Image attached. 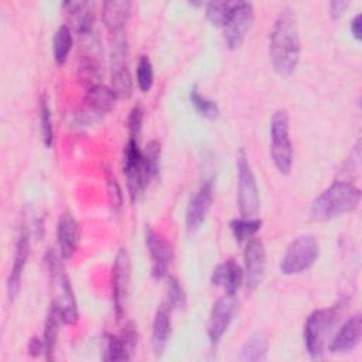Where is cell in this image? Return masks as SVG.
I'll list each match as a JSON object with an SVG mask.
<instances>
[{"instance_id": "603a6c76", "label": "cell", "mask_w": 362, "mask_h": 362, "mask_svg": "<svg viewBox=\"0 0 362 362\" xmlns=\"http://www.w3.org/2000/svg\"><path fill=\"white\" fill-rule=\"evenodd\" d=\"M269 339L263 332L252 334L239 349L238 359L243 362H259L267 358Z\"/></svg>"}, {"instance_id": "83f0119b", "label": "cell", "mask_w": 362, "mask_h": 362, "mask_svg": "<svg viewBox=\"0 0 362 362\" xmlns=\"http://www.w3.org/2000/svg\"><path fill=\"white\" fill-rule=\"evenodd\" d=\"M72 48V34L71 28L66 24L58 27L52 38V54L57 64H64Z\"/></svg>"}, {"instance_id": "ac0fdd59", "label": "cell", "mask_w": 362, "mask_h": 362, "mask_svg": "<svg viewBox=\"0 0 362 362\" xmlns=\"http://www.w3.org/2000/svg\"><path fill=\"white\" fill-rule=\"evenodd\" d=\"M362 338V317L355 314L348 318L331 339L328 349L332 354H345L354 351Z\"/></svg>"}, {"instance_id": "d6a6232c", "label": "cell", "mask_w": 362, "mask_h": 362, "mask_svg": "<svg viewBox=\"0 0 362 362\" xmlns=\"http://www.w3.org/2000/svg\"><path fill=\"white\" fill-rule=\"evenodd\" d=\"M144 167L151 178H154L160 171V157H161V146L158 140H150L144 150H141Z\"/></svg>"}, {"instance_id": "d6986e66", "label": "cell", "mask_w": 362, "mask_h": 362, "mask_svg": "<svg viewBox=\"0 0 362 362\" xmlns=\"http://www.w3.org/2000/svg\"><path fill=\"white\" fill-rule=\"evenodd\" d=\"M132 3L127 0H110L102 4V21L110 35L123 34L129 20Z\"/></svg>"}, {"instance_id": "d590c367", "label": "cell", "mask_w": 362, "mask_h": 362, "mask_svg": "<svg viewBox=\"0 0 362 362\" xmlns=\"http://www.w3.org/2000/svg\"><path fill=\"white\" fill-rule=\"evenodd\" d=\"M164 303L168 305L171 311L181 307V304L184 303V293L180 286V281L175 277H170L167 280V296Z\"/></svg>"}, {"instance_id": "6da1fadb", "label": "cell", "mask_w": 362, "mask_h": 362, "mask_svg": "<svg viewBox=\"0 0 362 362\" xmlns=\"http://www.w3.org/2000/svg\"><path fill=\"white\" fill-rule=\"evenodd\" d=\"M269 55L273 69L281 76H290L297 69L301 42L296 13L286 7L277 16L269 37Z\"/></svg>"}, {"instance_id": "7a4b0ae2", "label": "cell", "mask_w": 362, "mask_h": 362, "mask_svg": "<svg viewBox=\"0 0 362 362\" xmlns=\"http://www.w3.org/2000/svg\"><path fill=\"white\" fill-rule=\"evenodd\" d=\"M361 191L352 182L334 181L311 204L310 215L315 221H331L356 209Z\"/></svg>"}, {"instance_id": "4fadbf2b", "label": "cell", "mask_w": 362, "mask_h": 362, "mask_svg": "<svg viewBox=\"0 0 362 362\" xmlns=\"http://www.w3.org/2000/svg\"><path fill=\"white\" fill-rule=\"evenodd\" d=\"M214 201V182L206 180L189 199L185 211V228L188 233L197 232L211 209Z\"/></svg>"}, {"instance_id": "cb8c5ba5", "label": "cell", "mask_w": 362, "mask_h": 362, "mask_svg": "<svg viewBox=\"0 0 362 362\" xmlns=\"http://www.w3.org/2000/svg\"><path fill=\"white\" fill-rule=\"evenodd\" d=\"M62 322H64V320H62L61 310L55 303H52L47 313L45 324H44V337H42L44 344H45V354L49 361L54 358L52 354H54V348L57 345L59 327Z\"/></svg>"}, {"instance_id": "74e56055", "label": "cell", "mask_w": 362, "mask_h": 362, "mask_svg": "<svg viewBox=\"0 0 362 362\" xmlns=\"http://www.w3.org/2000/svg\"><path fill=\"white\" fill-rule=\"evenodd\" d=\"M28 354L34 358L40 356L41 354H45V344H44V339L38 338V337H33L30 338V342H28Z\"/></svg>"}, {"instance_id": "484cf974", "label": "cell", "mask_w": 362, "mask_h": 362, "mask_svg": "<svg viewBox=\"0 0 362 362\" xmlns=\"http://www.w3.org/2000/svg\"><path fill=\"white\" fill-rule=\"evenodd\" d=\"M112 90L116 98L127 99L133 93V79L126 64L112 65Z\"/></svg>"}, {"instance_id": "5bb4252c", "label": "cell", "mask_w": 362, "mask_h": 362, "mask_svg": "<svg viewBox=\"0 0 362 362\" xmlns=\"http://www.w3.org/2000/svg\"><path fill=\"white\" fill-rule=\"evenodd\" d=\"M30 255V232L25 223L20 226L17 242H16V252H14V262L10 269V274L7 279V296L8 300H14L21 287V277L23 272L27 264V259Z\"/></svg>"}, {"instance_id": "9a60e30c", "label": "cell", "mask_w": 362, "mask_h": 362, "mask_svg": "<svg viewBox=\"0 0 362 362\" xmlns=\"http://www.w3.org/2000/svg\"><path fill=\"white\" fill-rule=\"evenodd\" d=\"M245 280L249 290H255L263 280L266 269V250L260 239L252 238L247 240L245 253Z\"/></svg>"}, {"instance_id": "ba28073f", "label": "cell", "mask_w": 362, "mask_h": 362, "mask_svg": "<svg viewBox=\"0 0 362 362\" xmlns=\"http://www.w3.org/2000/svg\"><path fill=\"white\" fill-rule=\"evenodd\" d=\"M238 168V205L242 216L253 218L257 215L260 208V197L259 188L256 182V177L247 160V156L243 148L239 150L236 158Z\"/></svg>"}, {"instance_id": "1f68e13d", "label": "cell", "mask_w": 362, "mask_h": 362, "mask_svg": "<svg viewBox=\"0 0 362 362\" xmlns=\"http://www.w3.org/2000/svg\"><path fill=\"white\" fill-rule=\"evenodd\" d=\"M130 358H132V354L126 348V345L122 341L120 335H110V334H107L106 339H105L103 359L105 361L120 362V361H129Z\"/></svg>"}, {"instance_id": "5b68a950", "label": "cell", "mask_w": 362, "mask_h": 362, "mask_svg": "<svg viewBox=\"0 0 362 362\" xmlns=\"http://www.w3.org/2000/svg\"><path fill=\"white\" fill-rule=\"evenodd\" d=\"M116 95L112 88L103 83L86 89L81 106L74 113V124L78 127H89L105 117L113 107Z\"/></svg>"}, {"instance_id": "ffe728a7", "label": "cell", "mask_w": 362, "mask_h": 362, "mask_svg": "<svg viewBox=\"0 0 362 362\" xmlns=\"http://www.w3.org/2000/svg\"><path fill=\"white\" fill-rule=\"evenodd\" d=\"M243 279V270L233 259L218 264L211 274V283L216 287H222L228 294H236Z\"/></svg>"}, {"instance_id": "f1b7e54d", "label": "cell", "mask_w": 362, "mask_h": 362, "mask_svg": "<svg viewBox=\"0 0 362 362\" xmlns=\"http://www.w3.org/2000/svg\"><path fill=\"white\" fill-rule=\"evenodd\" d=\"M189 100H191V105L194 106L195 112L198 115H201L202 117H205L208 120H215L219 117V107H218L216 102L204 96L198 90L197 85L192 86L191 92H189Z\"/></svg>"}, {"instance_id": "e575fe53", "label": "cell", "mask_w": 362, "mask_h": 362, "mask_svg": "<svg viewBox=\"0 0 362 362\" xmlns=\"http://www.w3.org/2000/svg\"><path fill=\"white\" fill-rule=\"evenodd\" d=\"M106 189H107L110 206L115 211H119L123 205V192H122V188H120L115 174L109 168L106 170Z\"/></svg>"}, {"instance_id": "8992f818", "label": "cell", "mask_w": 362, "mask_h": 362, "mask_svg": "<svg viewBox=\"0 0 362 362\" xmlns=\"http://www.w3.org/2000/svg\"><path fill=\"white\" fill-rule=\"evenodd\" d=\"M270 156L281 174H288L293 164V147L288 133V113L279 109L270 119Z\"/></svg>"}, {"instance_id": "ab89813d", "label": "cell", "mask_w": 362, "mask_h": 362, "mask_svg": "<svg viewBox=\"0 0 362 362\" xmlns=\"http://www.w3.org/2000/svg\"><path fill=\"white\" fill-rule=\"evenodd\" d=\"M361 24H362V14L358 13V14L351 20V24H349L351 33H352L354 38L358 40V41H361V38H362V28H361Z\"/></svg>"}, {"instance_id": "44dd1931", "label": "cell", "mask_w": 362, "mask_h": 362, "mask_svg": "<svg viewBox=\"0 0 362 362\" xmlns=\"http://www.w3.org/2000/svg\"><path fill=\"white\" fill-rule=\"evenodd\" d=\"M62 7L68 13V17L81 35L90 34L95 24V4L90 1H64Z\"/></svg>"}, {"instance_id": "e0dca14e", "label": "cell", "mask_w": 362, "mask_h": 362, "mask_svg": "<svg viewBox=\"0 0 362 362\" xmlns=\"http://www.w3.org/2000/svg\"><path fill=\"white\" fill-rule=\"evenodd\" d=\"M81 226L75 216L69 211H64L58 219L57 225V239L59 256L64 260H69L79 243Z\"/></svg>"}, {"instance_id": "8d00e7d4", "label": "cell", "mask_w": 362, "mask_h": 362, "mask_svg": "<svg viewBox=\"0 0 362 362\" xmlns=\"http://www.w3.org/2000/svg\"><path fill=\"white\" fill-rule=\"evenodd\" d=\"M143 117H144V110L140 105H134L129 113L127 117V132H129V139H136L140 134L141 126H143Z\"/></svg>"}, {"instance_id": "30bf717a", "label": "cell", "mask_w": 362, "mask_h": 362, "mask_svg": "<svg viewBox=\"0 0 362 362\" xmlns=\"http://www.w3.org/2000/svg\"><path fill=\"white\" fill-rule=\"evenodd\" d=\"M255 20V8L252 3L247 1H235V6L225 23L223 28V40L228 48L236 49L239 48L247 31L250 30Z\"/></svg>"}, {"instance_id": "4316f807", "label": "cell", "mask_w": 362, "mask_h": 362, "mask_svg": "<svg viewBox=\"0 0 362 362\" xmlns=\"http://www.w3.org/2000/svg\"><path fill=\"white\" fill-rule=\"evenodd\" d=\"M230 232L238 243H242L243 240L252 239L262 228V221L257 218H247V216H240L235 218L229 223Z\"/></svg>"}, {"instance_id": "277c9868", "label": "cell", "mask_w": 362, "mask_h": 362, "mask_svg": "<svg viewBox=\"0 0 362 362\" xmlns=\"http://www.w3.org/2000/svg\"><path fill=\"white\" fill-rule=\"evenodd\" d=\"M339 310L337 305L329 308H318L313 311L304 324V344L313 359H320L324 352L327 337L338 320Z\"/></svg>"}, {"instance_id": "2e32d148", "label": "cell", "mask_w": 362, "mask_h": 362, "mask_svg": "<svg viewBox=\"0 0 362 362\" xmlns=\"http://www.w3.org/2000/svg\"><path fill=\"white\" fill-rule=\"evenodd\" d=\"M146 246L151 257V276L154 280H163L170 267L171 247L170 243L157 233L151 226L146 228Z\"/></svg>"}, {"instance_id": "9c48e42d", "label": "cell", "mask_w": 362, "mask_h": 362, "mask_svg": "<svg viewBox=\"0 0 362 362\" xmlns=\"http://www.w3.org/2000/svg\"><path fill=\"white\" fill-rule=\"evenodd\" d=\"M123 171L126 175V185L132 202H134L140 194L148 185L151 177L148 175L144 163L143 154L139 148L136 139H129L123 148Z\"/></svg>"}, {"instance_id": "836d02e7", "label": "cell", "mask_w": 362, "mask_h": 362, "mask_svg": "<svg viewBox=\"0 0 362 362\" xmlns=\"http://www.w3.org/2000/svg\"><path fill=\"white\" fill-rule=\"evenodd\" d=\"M136 81H137V86L141 92H148L153 86V81H154V72H153V65L151 61L147 55H141L139 58L137 62V68H136Z\"/></svg>"}, {"instance_id": "52a82bcc", "label": "cell", "mask_w": 362, "mask_h": 362, "mask_svg": "<svg viewBox=\"0 0 362 362\" xmlns=\"http://www.w3.org/2000/svg\"><path fill=\"white\" fill-rule=\"evenodd\" d=\"M47 266L51 274L52 284L57 287V296L54 303L59 307L62 320L65 324H75L78 321V307H76V300L71 287V281L68 276L64 273L62 263L57 253L52 250L48 252L47 255Z\"/></svg>"}, {"instance_id": "7402d4cb", "label": "cell", "mask_w": 362, "mask_h": 362, "mask_svg": "<svg viewBox=\"0 0 362 362\" xmlns=\"http://www.w3.org/2000/svg\"><path fill=\"white\" fill-rule=\"evenodd\" d=\"M171 310L165 303H163L154 315L153 320V329H151V348L153 352L160 356L168 342L170 332H171Z\"/></svg>"}, {"instance_id": "7c38bea8", "label": "cell", "mask_w": 362, "mask_h": 362, "mask_svg": "<svg viewBox=\"0 0 362 362\" xmlns=\"http://www.w3.org/2000/svg\"><path fill=\"white\" fill-rule=\"evenodd\" d=\"M236 308V298L235 294L225 293L222 297H219L209 313V320L206 325L208 338L212 345H216L226 329L230 325V321L233 318V313Z\"/></svg>"}, {"instance_id": "f546056e", "label": "cell", "mask_w": 362, "mask_h": 362, "mask_svg": "<svg viewBox=\"0 0 362 362\" xmlns=\"http://www.w3.org/2000/svg\"><path fill=\"white\" fill-rule=\"evenodd\" d=\"M38 112H40V133L45 147L52 144L54 132H52V120H51V109L47 93H42L38 100Z\"/></svg>"}, {"instance_id": "d4e9b609", "label": "cell", "mask_w": 362, "mask_h": 362, "mask_svg": "<svg viewBox=\"0 0 362 362\" xmlns=\"http://www.w3.org/2000/svg\"><path fill=\"white\" fill-rule=\"evenodd\" d=\"M78 76L81 83L90 89L96 85H100V79L103 76V71L100 66V62L95 54H85L82 55L79 65H78Z\"/></svg>"}, {"instance_id": "4dcf8cb0", "label": "cell", "mask_w": 362, "mask_h": 362, "mask_svg": "<svg viewBox=\"0 0 362 362\" xmlns=\"http://www.w3.org/2000/svg\"><path fill=\"white\" fill-rule=\"evenodd\" d=\"M235 1H208L205 4V16L206 20L216 27H223Z\"/></svg>"}, {"instance_id": "f35d334b", "label": "cell", "mask_w": 362, "mask_h": 362, "mask_svg": "<svg viewBox=\"0 0 362 362\" xmlns=\"http://www.w3.org/2000/svg\"><path fill=\"white\" fill-rule=\"evenodd\" d=\"M349 3L348 1H342V0H335L329 3V14L332 18H339L345 10L348 8Z\"/></svg>"}, {"instance_id": "3957f363", "label": "cell", "mask_w": 362, "mask_h": 362, "mask_svg": "<svg viewBox=\"0 0 362 362\" xmlns=\"http://www.w3.org/2000/svg\"><path fill=\"white\" fill-rule=\"evenodd\" d=\"M320 256V243L314 235L305 233L293 239L280 259L283 274H300L307 272Z\"/></svg>"}, {"instance_id": "8fae6325", "label": "cell", "mask_w": 362, "mask_h": 362, "mask_svg": "<svg viewBox=\"0 0 362 362\" xmlns=\"http://www.w3.org/2000/svg\"><path fill=\"white\" fill-rule=\"evenodd\" d=\"M130 287V259L126 249H120L112 267V298L117 318H122Z\"/></svg>"}]
</instances>
